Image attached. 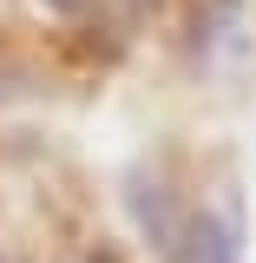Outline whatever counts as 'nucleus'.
<instances>
[{
    "mask_svg": "<svg viewBox=\"0 0 256 263\" xmlns=\"http://www.w3.org/2000/svg\"><path fill=\"white\" fill-rule=\"evenodd\" d=\"M164 263H243V217L230 204H191L184 237L171 243Z\"/></svg>",
    "mask_w": 256,
    "mask_h": 263,
    "instance_id": "1",
    "label": "nucleus"
},
{
    "mask_svg": "<svg viewBox=\"0 0 256 263\" xmlns=\"http://www.w3.org/2000/svg\"><path fill=\"white\" fill-rule=\"evenodd\" d=\"M125 204H131V224H138V237H145L158 257H171V243L184 237L191 204H178V197H171V184H164V178H145V171H131Z\"/></svg>",
    "mask_w": 256,
    "mask_h": 263,
    "instance_id": "2",
    "label": "nucleus"
},
{
    "mask_svg": "<svg viewBox=\"0 0 256 263\" xmlns=\"http://www.w3.org/2000/svg\"><path fill=\"white\" fill-rule=\"evenodd\" d=\"M46 7H60V13H79V7H92V0H46Z\"/></svg>",
    "mask_w": 256,
    "mask_h": 263,
    "instance_id": "3",
    "label": "nucleus"
},
{
    "mask_svg": "<svg viewBox=\"0 0 256 263\" xmlns=\"http://www.w3.org/2000/svg\"><path fill=\"white\" fill-rule=\"evenodd\" d=\"M112 7H131V13H138V7H158V0H112Z\"/></svg>",
    "mask_w": 256,
    "mask_h": 263,
    "instance_id": "4",
    "label": "nucleus"
},
{
    "mask_svg": "<svg viewBox=\"0 0 256 263\" xmlns=\"http://www.w3.org/2000/svg\"><path fill=\"white\" fill-rule=\"evenodd\" d=\"M0 263H7V257H0Z\"/></svg>",
    "mask_w": 256,
    "mask_h": 263,
    "instance_id": "5",
    "label": "nucleus"
}]
</instances>
